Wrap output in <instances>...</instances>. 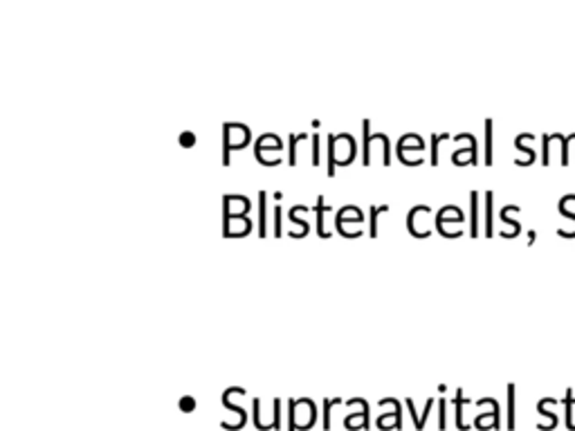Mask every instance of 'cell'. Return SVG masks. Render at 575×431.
Wrapping results in <instances>:
<instances>
[{"mask_svg": "<svg viewBox=\"0 0 575 431\" xmlns=\"http://www.w3.org/2000/svg\"><path fill=\"white\" fill-rule=\"evenodd\" d=\"M407 407H409V411H412V420H414L416 429H418V431H422V429H425V422H427L429 413H432L434 400H427V404H425V413H422V415H418V413H416V407H414V400H412V398H407Z\"/></svg>", "mask_w": 575, "mask_h": 431, "instance_id": "cell-1", "label": "cell"}, {"mask_svg": "<svg viewBox=\"0 0 575 431\" xmlns=\"http://www.w3.org/2000/svg\"><path fill=\"white\" fill-rule=\"evenodd\" d=\"M553 404H557V400H553V398H544L540 404H537V411H540V415H544V418H549V425H546V429L544 431H553L555 427H557V415L549 409V407H553Z\"/></svg>", "mask_w": 575, "mask_h": 431, "instance_id": "cell-2", "label": "cell"}, {"mask_svg": "<svg viewBox=\"0 0 575 431\" xmlns=\"http://www.w3.org/2000/svg\"><path fill=\"white\" fill-rule=\"evenodd\" d=\"M454 404H456V427H459L461 431H468V429H470V425H465V422H463V404H470V400L463 396V391H461V388L456 391Z\"/></svg>", "mask_w": 575, "mask_h": 431, "instance_id": "cell-3", "label": "cell"}, {"mask_svg": "<svg viewBox=\"0 0 575 431\" xmlns=\"http://www.w3.org/2000/svg\"><path fill=\"white\" fill-rule=\"evenodd\" d=\"M562 402H564V409H566V413H564L566 427H569L571 431H575V420H573V407H575V398H573V391H566V398H564Z\"/></svg>", "mask_w": 575, "mask_h": 431, "instance_id": "cell-4", "label": "cell"}, {"mask_svg": "<svg viewBox=\"0 0 575 431\" xmlns=\"http://www.w3.org/2000/svg\"><path fill=\"white\" fill-rule=\"evenodd\" d=\"M508 429H515V384H508Z\"/></svg>", "mask_w": 575, "mask_h": 431, "instance_id": "cell-5", "label": "cell"}, {"mask_svg": "<svg viewBox=\"0 0 575 431\" xmlns=\"http://www.w3.org/2000/svg\"><path fill=\"white\" fill-rule=\"evenodd\" d=\"M258 198H261V229H258L261 234H258V236L265 238L268 236V211H265V198H268V194L261 191V194H258Z\"/></svg>", "mask_w": 575, "mask_h": 431, "instance_id": "cell-6", "label": "cell"}, {"mask_svg": "<svg viewBox=\"0 0 575 431\" xmlns=\"http://www.w3.org/2000/svg\"><path fill=\"white\" fill-rule=\"evenodd\" d=\"M486 164H492V121H486Z\"/></svg>", "mask_w": 575, "mask_h": 431, "instance_id": "cell-7", "label": "cell"}, {"mask_svg": "<svg viewBox=\"0 0 575 431\" xmlns=\"http://www.w3.org/2000/svg\"><path fill=\"white\" fill-rule=\"evenodd\" d=\"M335 142H337V135H331V138H328V173H335Z\"/></svg>", "mask_w": 575, "mask_h": 431, "instance_id": "cell-8", "label": "cell"}, {"mask_svg": "<svg viewBox=\"0 0 575 431\" xmlns=\"http://www.w3.org/2000/svg\"><path fill=\"white\" fill-rule=\"evenodd\" d=\"M486 236H492V194H486Z\"/></svg>", "mask_w": 575, "mask_h": 431, "instance_id": "cell-9", "label": "cell"}, {"mask_svg": "<svg viewBox=\"0 0 575 431\" xmlns=\"http://www.w3.org/2000/svg\"><path fill=\"white\" fill-rule=\"evenodd\" d=\"M333 404H341V398L335 400H324V429H331V407Z\"/></svg>", "mask_w": 575, "mask_h": 431, "instance_id": "cell-10", "label": "cell"}, {"mask_svg": "<svg viewBox=\"0 0 575 431\" xmlns=\"http://www.w3.org/2000/svg\"><path fill=\"white\" fill-rule=\"evenodd\" d=\"M324 211H328V207L324 205V198H319V202H317V220H319V225H317V232H319V236L322 238H328L331 234H326V229H324Z\"/></svg>", "mask_w": 575, "mask_h": 431, "instance_id": "cell-11", "label": "cell"}, {"mask_svg": "<svg viewBox=\"0 0 575 431\" xmlns=\"http://www.w3.org/2000/svg\"><path fill=\"white\" fill-rule=\"evenodd\" d=\"M223 404H225V407H227L229 411H236V413L241 415V420L245 422V418H248V413H245V409H243V407H236V404L229 400V393H227V391H225V396H223Z\"/></svg>", "mask_w": 575, "mask_h": 431, "instance_id": "cell-12", "label": "cell"}, {"mask_svg": "<svg viewBox=\"0 0 575 431\" xmlns=\"http://www.w3.org/2000/svg\"><path fill=\"white\" fill-rule=\"evenodd\" d=\"M389 207L382 205V207H371V236L376 238L378 236V213L380 211H387Z\"/></svg>", "mask_w": 575, "mask_h": 431, "instance_id": "cell-13", "label": "cell"}, {"mask_svg": "<svg viewBox=\"0 0 575 431\" xmlns=\"http://www.w3.org/2000/svg\"><path fill=\"white\" fill-rule=\"evenodd\" d=\"M476 198H478V194L472 191L470 194V202H472V229H470V236H476Z\"/></svg>", "mask_w": 575, "mask_h": 431, "instance_id": "cell-14", "label": "cell"}, {"mask_svg": "<svg viewBox=\"0 0 575 431\" xmlns=\"http://www.w3.org/2000/svg\"><path fill=\"white\" fill-rule=\"evenodd\" d=\"M542 142H544V155H542V159H544V164H549V157H551V142H553V135H544V138H542Z\"/></svg>", "mask_w": 575, "mask_h": 431, "instance_id": "cell-15", "label": "cell"}, {"mask_svg": "<svg viewBox=\"0 0 575 431\" xmlns=\"http://www.w3.org/2000/svg\"><path fill=\"white\" fill-rule=\"evenodd\" d=\"M362 130H364V162L362 164H368V142H371V135H368V121L362 124Z\"/></svg>", "mask_w": 575, "mask_h": 431, "instance_id": "cell-16", "label": "cell"}, {"mask_svg": "<svg viewBox=\"0 0 575 431\" xmlns=\"http://www.w3.org/2000/svg\"><path fill=\"white\" fill-rule=\"evenodd\" d=\"M510 211H519V207H503L501 209V220L503 223H510V218H508V213ZM513 229H515V236H517V232H519V223H513Z\"/></svg>", "mask_w": 575, "mask_h": 431, "instance_id": "cell-17", "label": "cell"}, {"mask_svg": "<svg viewBox=\"0 0 575 431\" xmlns=\"http://www.w3.org/2000/svg\"><path fill=\"white\" fill-rule=\"evenodd\" d=\"M312 142H314V151H312V164H314V167H319V138H317V135H314V138H312Z\"/></svg>", "mask_w": 575, "mask_h": 431, "instance_id": "cell-18", "label": "cell"}, {"mask_svg": "<svg viewBox=\"0 0 575 431\" xmlns=\"http://www.w3.org/2000/svg\"><path fill=\"white\" fill-rule=\"evenodd\" d=\"M275 236H281V207H275Z\"/></svg>", "mask_w": 575, "mask_h": 431, "instance_id": "cell-19", "label": "cell"}, {"mask_svg": "<svg viewBox=\"0 0 575 431\" xmlns=\"http://www.w3.org/2000/svg\"><path fill=\"white\" fill-rule=\"evenodd\" d=\"M445 409H447V402L441 400V422H438V427H441V429L447 427V413H445Z\"/></svg>", "mask_w": 575, "mask_h": 431, "instance_id": "cell-20", "label": "cell"}, {"mask_svg": "<svg viewBox=\"0 0 575 431\" xmlns=\"http://www.w3.org/2000/svg\"><path fill=\"white\" fill-rule=\"evenodd\" d=\"M194 140H196V138H194V135H191V133H182V135H180V144H182V146H191V144H194Z\"/></svg>", "mask_w": 575, "mask_h": 431, "instance_id": "cell-21", "label": "cell"}, {"mask_svg": "<svg viewBox=\"0 0 575 431\" xmlns=\"http://www.w3.org/2000/svg\"><path fill=\"white\" fill-rule=\"evenodd\" d=\"M180 407H182V409H191V407H194V400H191V398L182 400V402H180Z\"/></svg>", "mask_w": 575, "mask_h": 431, "instance_id": "cell-22", "label": "cell"}]
</instances>
